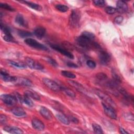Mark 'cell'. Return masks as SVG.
Returning <instances> with one entry per match:
<instances>
[{
  "mask_svg": "<svg viewBox=\"0 0 134 134\" xmlns=\"http://www.w3.org/2000/svg\"><path fill=\"white\" fill-rule=\"evenodd\" d=\"M119 131L120 133H122V134H128L129 133L128 132H127L125 129H124L122 127H119Z\"/></svg>",
  "mask_w": 134,
  "mask_h": 134,
  "instance_id": "obj_44",
  "label": "cell"
},
{
  "mask_svg": "<svg viewBox=\"0 0 134 134\" xmlns=\"http://www.w3.org/2000/svg\"><path fill=\"white\" fill-rule=\"evenodd\" d=\"M25 95H26L30 98H32L35 100H39L40 99L39 95L35 91H33L32 90H26L25 92Z\"/></svg>",
  "mask_w": 134,
  "mask_h": 134,
  "instance_id": "obj_21",
  "label": "cell"
},
{
  "mask_svg": "<svg viewBox=\"0 0 134 134\" xmlns=\"http://www.w3.org/2000/svg\"><path fill=\"white\" fill-rule=\"evenodd\" d=\"M32 127L38 131H43L44 129V124L39 119L37 118L32 119L31 121Z\"/></svg>",
  "mask_w": 134,
  "mask_h": 134,
  "instance_id": "obj_15",
  "label": "cell"
},
{
  "mask_svg": "<svg viewBox=\"0 0 134 134\" xmlns=\"http://www.w3.org/2000/svg\"><path fill=\"white\" fill-rule=\"evenodd\" d=\"M67 65L70 67V68H78V66L77 64L73 63V62H67Z\"/></svg>",
  "mask_w": 134,
  "mask_h": 134,
  "instance_id": "obj_42",
  "label": "cell"
},
{
  "mask_svg": "<svg viewBox=\"0 0 134 134\" xmlns=\"http://www.w3.org/2000/svg\"><path fill=\"white\" fill-rule=\"evenodd\" d=\"M25 42L29 46L37 49H40V50H44V51H47L48 50V48L46 46L38 42L35 39H34L30 38H26L25 40Z\"/></svg>",
  "mask_w": 134,
  "mask_h": 134,
  "instance_id": "obj_4",
  "label": "cell"
},
{
  "mask_svg": "<svg viewBox=\"0 0 134 134\" xmlns=\"http://www.w3.org/2000/svg\"><path fill=\"white\" fill-rule=\"evenodd\" d=\"M102 105L103 107L104 113L108 117L113 119H117V116L116 111L115 110L114 107L103 102H102Z\"/></svg>",
  "mask_w": 134,
  "mask_h": 134,
  "instance_id": "obj_3",
  "label": "cell"
},
{
  "mask_svg": "<svg viewBox=\"0 0 134 134\" xmlns=\"http://www.w3.org/2000/svg\"><path fill=\"white\" fill-rule=\"evenodd\" d=\"M75 124H78L79 123V120L75 117H73V116H70V117L69 118Z\"/></svg>",
  "mask_w": 134,
  "mask_h": 134,
  "instance_id": "obj_43",
  "label": "cell"
},
{
  "mask_svg": "<svg viewBox=\"0 0 134 134\" xmlns=\"http://www.w3.org/2000/svg\"><path fill=\"white\" fill-rule=\"evenodd\" d=\"M61 74L63 76L66 77H68V78H70V79H75L76 77L75 74H74V73H73L71 72L68 71H65V70L62 71H61Z\"/></svg>",
  "mask_w": 134,
  "mask_h": 134,
  "instance_id": "obj_27",
  "label": "cell"
},
{
  "mask_svg": "<svg viewBox=\"0 0 134 134\" xmlns=\"http://www.w3.org/2000/svg\"><path fill=\"white\" fill-rule=\"evenodd\" d=\"M82 36H84V37H86L90 40H93L95 38V35L92 32H89V31H84L82 34Z\"/></svg>",
  "mask_w": 134,
  "mask_h": 134,
  "instance_id": "obj_33",
  "label": "cell"
},
{
  "mask_svg": "<svg viewBox=\"0 0 134 134\" xmlns=\"http://www.w3.org/2000/svg\"><path fill=\"white\" fill-rule=\"evenodd\" d=\"M21 2L25 3L26 5H27V6H28L29 7H31V8L38 10V11H40L42 10V7L39 5V4L34 3H32L30 2H28V1H21Z\"/></svg>",
  "mask_w": 134,
  "mask_h": 134,
  "instance_id": "obj_24",
  "label": "cell"
},
{
  "mask_svg": "<svg viewBox=\"0 0 134 134\" xmlns=\"http://www.w3.org/2000/svg\"><path fill=\"white\" fill-rule=\"evenodd\" d=\"M4 130L10 133H15V134H21L23 133V131L18 127L14 126H5L4 127Z\"/></svg>",
  "mask_w": 134,
  "mask_h": 134,
  "instance_id": "obj_17",
  "label": "cell"
},
{
  "mask_svg": "<svg viewBox=\"0 0 134 134\" xmlns=\"http://www.w3.org/2000/svg\"><path fill=\"white\" fill-rule=\"evenodd\" d=\"M25 62L27 66L32 69L42 70L44 68L43 66L41 65L40 63H39L38 62H37L35 60L29 57L26 58Z\"/></svg>",
  "mask_w": 134,
  "mask_h": 134,
  "instance_id": "obj_6",
  "label": "cell"
},
{
  "mask_svg": "<svg viewBox=\"0 0 134 134\" xmlns=\"http://www.w3.org/2000/svg\"><path fill=\"white\" fill-rule=\"evenodd\" d=\"M14 83L17 85L30 87L32 86V83L30 80L24 77H17Z\"/></svg>",
  "mask_w": 134,
  "mask_h": 134,
  "instance_id": "obj_12",
  "label": "cell"
},
{
  "mask_svg": "<svg viewBox=\"0 0 134 134\" xmlns=\"http://www.w3.org/2000/svg\"><path fill=\"white\" fill-rule=\"evenodd\" d=\"M68 82L69 83V84L70 85L74 87L79 92H80L85 95H90L88 92L80 83H79L76 81H73V80H68Z\"/></svg>",
  "mask_w": 134,
  "mask_h": 134,
  "instance_id": "obj_11",
  "label": "cell"
},
{
  "mask_svg": "<svg viewBox=\"0 0 134 134\" xmlns=\"http://www.w3.org/2000/svg\"><path fill=\"white\" fill-rule=\"evenodd\" d=\"M23 102L29 107H32L34 106V103H33L32 101L31 100V99L29 97H28L26 95H25L23 97Z\"/></svg>",
  "mask_w": 134,
  "mask_h": 134,
  "instance_id": "obj_34",
  "label": "cell"
},
{
  "mask_svg": "<svg viewBox=\"0 0 134 134\" xmlns=\"http://www.w3.org/2000/svg\"><path fill=\"white\" fill-rule=\"evenodd\" d=\"M98 58L100 63L104 65L108 64L111 60L110 55L107 52L103 50L100 51L98 54Z\"/></svg>",
  "mask_w": 134,
  "mask_h": 134,
  "instance_id": "obj_9",
  "label": "cell"
},
{
  "mask_svg": "<svg viewBox=\"0 0 134 134\" xmlns=\"http://www.w3.org/2000/svg\"><path fill=\"white\" fill-rule=\"evenodd\" d=\"M39 113L40 115L46 119L50 120L52 118V113L50 111V110H49L47 108L44 106H42L40 107Z\"/></svg>",
  "mask_w": 134,
  "mask_h": 134,
  "instance_id": "obj_16",
  "label": "cell"
},
{
  "mask_svg": "<svg viewBox=\"0 0 134 134\" xmlns=\"http://www.w3.org/2000/svg\"><path fill=\"white\" fill-rule=\"evenodd\" d=\"M0 7L2 8H3L4 9L9 10V11H14L15 9L14 8H13L11 6H10L9 5H8V4L6 3H0Z\"/></svg>",
  "mask_w": 134,
  "mask_h": 134,
  "instance_id": "obj_36",
  "label": "cell"
},
{
  "mask_svg": "<svg viewBox=\"0 0 134 134\" xmlns=\"http://www.w3.org/2000/svg\"><path fill=\"white\" fill-rule=\"evenodd\" d=\"M46 60L49 63H50L51 65H52L54 67H57L58 66L57 62L53 59L50 57H46Z\"/></svg>",
  "mask_w": 134,
  "mask_h": 134,
  "instance_id": "obj_37",
  "label": "cell"
},
{
  "mask_svg": "<svg viewBox=\"0 0 134 134\" xmlns=\"http://www.w3.org/2000/svg\"><path fill=\"white\" fill-rule=\"evenodd\" d=\"M93 2L96 6L99 7H103L105 5V2L103 0H95Z\"/></svg>",
  "mask_w": 134,
  "mask_h": 134,
  "instance_id": "obj_38",
  "label": "cell"
},
{
  "mask_svg": "<svg viewBox=\"0 0 134 134\" xmlns=\"http://www.w3.org/2000/svg\"><path fill=\"white\" fill-rule=\"evenodd\" d=\"M42 81L44 85L51 90L55 92H58L61 90V86L49 78L44 77L42 79Z\"/></svg>",
  "mask_w": 134,
  "mask_h": 134,
  "instance_id": "obj_5",
  "label": "cell"
},
{
  "mask_svg": "<svg viewBox=\"0 0 134 134\" xmlns=\"http://www.w3.org/2000/svg\"><path fill=\"white\" fill-rule=\"evenodd\" d=\"M86 64L91 69H94L96 67V63L92 60H88L86 61Z\"/></svg>",
  "mask_w": 134,
  "mask_h": 134,
  "instance_id": "obj_39",
  "label": "cell"
},
{
  "mask_svg": "<svg viewBox=\"0 0 134 134\" xmlns=\"http://www.w3.org/2000/svg\"><path fill=\"white\" fill-rule=\"evenodd\" d=\"M11 112L13 114L18 117H22L26 115L25 111L21 107H16L12 109Z\"/></svg>",
  "mask_w": 134,
  "mask_h": 134,
  "instance_id": "obj_19",
  "label": "cell"
},
{
  "mask_svg": "<svg viewBox=\"0 0 134 134\" xmlns=\"http://www.w3.org/2000/svg\"><path fill=\"white\" fill-rule=\"evenodd\" d=\"M95 93L100 98L102 99L103 101H104L105 103L110 105L113 107L115 106V103L114 102L113 100V99L106 93H104L102 91H100L99 90H95Z\"/></svg>",
  "mask_w": 134,
  "mask_h": 134,
  "instance_id": "obj_7",
  "label": "cell"
},
{
  "mask_svg": "<svg viewBox=\"0 0 134 134\" xmlns=\"http://www.w3.org/2000/svg\"><path fill=\"white\" fill-rule=\"evenodd\" d=\"M61 90H62L64 93L68 96H69V97H75L76 95L75 94V93L72 91L71 90V89L70 88H68L67 87H62V86H61Z\"/></svg>",
  "mask_w": 134,
  "mask_h": 134,
  "instance_id": "obj_25",
  "label": "cell"
},
{
  "mask_svg": "<svg viewBox=\"0 0 134 134\" xmlns=\"http://www.w3.org/2000/svg\"><path fill=\"white\" fill-rule=\"evenodd\" d=\"M1 98L4 103L9 106H12L17 102L15 96L10 94H3L1 95Z\"/></svg>",
  "mask_w": 134,
  "mask_h": 134,
  "instance_id": "obj_8",
  "label": "cell"
},
{
  "mask_svg": "<svg viewBox=\"0 0 134 134\" xmlns=\"http://www.w3.org/2000/svg\"><path fill=\"white\" fill-rule=\"evenodd\" d=\"M55 8L57 10H58L60 12H66V11L68 10L69 7L64 5H62V4H57L55 5Z\"/></svg>",
  "mask_w": 134,
  "mask_h": 134,
  "instance_id": "obj_30",
  "label": "cell"
},
{
  "mask_svg": "<svg viewBox=\"0 0 134 134\" xmlns=\"http://www.w3.org/2000/svg\"><path fill=\"white\" fill-rule=\"evenodd\" d=\"M112 77L113 80L117 84H119L121 82V80L120 76L114 71H112Z\"/></svg>",
  "mask_w": 134,
  "mask_h": 134,
  "instance_id": "obj_29",
  "label": "cell"
},
{
  "mask_svg": "<svg viewBox=\"0 0 134 134\" xmlns=\"http://www.w3.org/2000/svg\"><path fill=\"white\" fill-rule=\"evenodd\" d=\"M96 77L99 81H106L107 79V75L105 73L103 72H99L97 73L96 74Z\"/></svg>",
  "mask_w": 134,
  "mask_h": 134,
  "instance_id": "obj_31",
  "label": "cell"
},
{
  "mask_svg": "<svg viewBox=\"0 0 134 134\" xmlns=\"http://www.w3.org/2000/svg\"><path fill=\"white\" fill-rule=\"evenodd\" d=\"M1 77L3 81L5 82H14L17 79L16 76L10 75L5 70H1Z\"/></svg>",
  "mask_w": 134,
  "mask_h": 134,
  "instance_id": "obj_13",
  "label": "cell"
},
{
  "mask_svg": "<svg viewBox=\"0 0 134 134\" xmlns=\"http://www.w3.org/2000/svg\"><path fill=\"white\" fill-rule=\"evenodd\" d=\"M46 34V30L42 27H38L34 31V35L38 39L42 38Z\"/></svg>",
  "mask_w": 134,
  "mask_h": 134,
  "instance_id": "obj_18",
  "label": "cell"
},
{
  "mask_svg": "<svg viewBox=\"0 0 134 134\" xmlns=\"http://www.w3.org/2000/svg\"><path fill=\"white\" fill-rule=\"evenodd\" d=\"M3 39L4 40H5L7 42H15V40L14 37L11 35V34H4Z\"/></svg>",
  "mask_w": 134,
  "mask_h": 134,
  "instance_id": "obj_35",
  "label": "cell"
},
{
  "mask_svg": "<svg viewBox=\"0 0 134 134\" xmlns=\"http://www.w3.org/2000/svg\"><path fill=\"white\" fill-rule=\"evenodd\" d=\"M55 116L62 123L66 125H69L70 120L64 114L62 113H57Z\"/></svg>",
  "mask_w": 134,
  "mask_h": 134,
  "instance_id": "obj_20",
  "label": "cell"
},
{
  "mask_svg": "<svg viewBox=\"0 0 134 134\" xmlns=\"http://www.w3.org/2000/svg\"><path fill=\"white\" fill-rule=\"evenodd\" d=\"M15 22L18 24L19 26L22 27H26L27 24L24 18L23 15L20 14H18L15 17Z\"/></svg>",
  "mask_w": 134,
  "mask_h": 134,
  "instance_id": "obj_22",
  "label": "cell"
},
{
  "mask_svg": "<svg viewBox=\"0 0 134 134\" xmlns=\"http://www.w3.org/2000/svg\"><path fill=\"white\" fill-rule=\"evenodd\" d=\"M92 127L93 129V131L95 133L101 134L103 133V131L102 127L97 124H93Z\"/></svg>",
  "mask_w": 134,
  "mask_h": 134,
  "instance_id": "obj_26",
  "label": "cell"
},
{
  "mask_svg": "<svg viewBox=\"0 0 134 134\" xmlns=\"http://www.w3.org/2000/svg\"><path fill=\"white\" fill-rule=\"evenodd\" d=\"M6 120H7V118H6V116L4 115H2L1 114L0 115V122H1V124H4L6 121Z\"/></svg>",
  "mask_w": 134,
  "mask_h": 134,
  "instance_id": "obj_41",
  "label": "cell"
},
{
  "mask_svg": "<svg viewBox=\"0 0 134 134\" xmlns=\"http://www.w3.org/2000/svg\"><path fill=\"white\" fill-rule=\"evenodd\" d=\"M117 10L119 13H125L128 11V7L127 4L122 1H118L116 3Z\"/></svg>",
  "mask_w": 134,
  "mask_h": 134,
  "instance_id": "obj_14",
  "label": "cell"
},
{
  "mask_svg": "<svg viewBox=\"0 0 134 134\" xmlns=\"http://www.w3.org/2000/svg\"><path fill=\"white\" fill-rule=\"evenodd\" d=\"M105 11L108 14H114L115 13L117 12L116 8L111 7V6H107L105 8Z\"/></svg>",
  "mask_w": 134,
  "mask_h": 134,
  "instance_id": "obj_32",
  "label": "cell"
},
{
  "mask_svg": "<svg viewBox=\"0 0 134 134\" xmlns=\"http://www.w3.org/2000/svg\"><path fill=\"white\" fill-rule=\"evenodd\" d=\"M76 41L79 47L84 49H99L100 48V46L97 42L84 37L82 35L77 38Z\"/></svg>",
  "mask_w": 134,
  "mask_h": 134,
  "instance_id": "obj_1",
  "label": "cell"
},
{
  "mask_svg": "<svg viewBox=\"0 0 134 134\" xmlns=\"http://www.w3.org/2000/svg\"><path fill=\"white\" fill-rule=\"evenodd\" d=\"M123 17L121 16H117L114 18V22L117 24H120L123 21Z\"/></svg>",
  "mask_w": 134,
  "mask_h": 134,
  "instance_id": "obj_40",
  "label": "cell"
},
{
  "mask_svg": "<svg viewBox=\"0 0 134 134\" xmlns=\"http://www.w3.org/2000/svg\"><path fill=\"white\" fill-rule=\"evenodd\" d=\"M81 15L77 10H72L69 17V25L72 28H76L79 24Z\"/></svg>",
  "mask_w": 134,
  "mask_h": 134,
  "instance_id": "obj_2",
  "label": "cell"
},
{
  "mask_svg": "<svg viewBox=\"0 0 134 134\" xmlns=\"http://www.w3.org/2000/svg\"><path fill=\"white\" fill-rule=\"evenodd\" d=\"M18 35L21 38H27L29 37L32 36V34L29 31L25 30H18Z\"/></svg>",
  "mask_w": 134,
  "mask_h": 134,
  "instance_id": "obj_28",
  "label": "cell"
},
{
  "mask_svg": "<svg viewBox=\"0 0 134 134\" xmlns=\"http://www.w3.org/2000/svg\"><path fill=\"white\" fill-rule=\"evenodd\" d=\"M126 117H129V116H126ZM130 117H131V118H133V115H131V116H130Z\"/></svg>",
  "mask_w": 134,
  "mask_h": 134,
  "instance_id": "obj_45",
  "label": "cell"
},
{
  "mask_svg": "<svg viewBox=\"0 0 134 134\" xmlns=\"http://www.w3.org/2000/svg\"><path fill=\"white\" fill-rule=\"evenodd\" d=\"M50 47L54 49L55 50L59 52L60 53H61L62 54L68 57L69 58H70L71 59H73L74 58V56L69 51H68L66 49L63 48L61 47L60 46L57 45V44H50Z\"/></svg>",
  "mask_w": 134,
  "mask_h": 134,
  "instance_id": "obj_10",
  "label": "cell"
},
{
  "mask_svg": "<svg viewBox=\"0 0 134 134\" xmlns=\"http://www.w3.org/2000/svg\"><path fill=\"white\" fill-rule=\"evenodd\" d=\"M8 62H9L8 63L11 65L19 69H26L27 66L26 63L21 62H18V61H9Z\"/></svg>",
  "mask_w": 134,
  "mask_h": 134,
  "instance_id": "obj_23",
  "label": "cell"
}]
</instances>
